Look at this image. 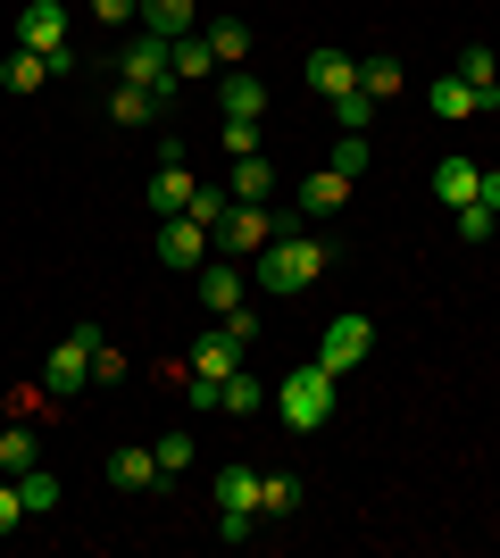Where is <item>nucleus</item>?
<instances>
[{"instance_id":"nucleus-32","label":"nucleus","mask_w":500,"mask_h":558,"mask_svg":"<svg viewBox=\"0 0 500 558\" xmlns=\"http://www.w3.org/2000/svg\"><path fill=\"white\" fill-rule=\"evenodd\" d=\"M225 209H234V192H225V184H200V192H192V209H184V217H200V226L217 233V226H225Z\"/></svg>"},{"instance_id":"nucleus-16","label":"nucleus","mask_w":500,"mask_h":558,"mask_svg":"<svg viewBox=\"0 0 500 558\" xmlns=\"http://www.w3.org/2000/svg\"><path fill=\"white\" fill-rule=\"evenodd\" d=\"M476 184H484V167L467 159V150H451V159L434 167V201H451V209H459V201H476Z\"/></svg>"},{"instance_id":"nucleus-4","label":"nucleus","mask_w":500,"mask_h":558,"mask_svg":"<svg viewBox=\"0 0 500 558\" xmlns=\"http://www.w3.org/2000/svg\"><path fill=\"white\" fill-rule=\"evenodd\" d=\"M17 50H42L50 75H75V50H68V9L59 0H34L17 17Z\"/></svg>"},{"instance_id":"nucleus-1","label":"nucleus","mask_w":500,"mask_h":558,"mask_svg":"<svg viewBox=\"0 0 500 558\" xmlns=\"http://www.w3.org/2000/svg\"><path fill=\"white\" fill-rule=\"evenodd\" d=\"M326 267H333V251H326V242H309V233H276V242L251 258V276H259L267 292H309Z\"/></svg>"},{"instance_id":"nucleus-22","label":"nucleus","mask_w":500,"mask_h":558,"mask_svg":"<svg viewBox=\"0 0 500 558\" xmlns=\"http://www.w3.org/2000/svg\"><path fill=\"white\" fill-rule=\"evenodd\" d=\"M159 109H167L159 93H143V84H125V75H118V93H109V117H118V125H150Z\"/></svg>"},{"instance_id":"nucleus-24","label":"nucleus","mask_w":500,"mask_h":558,"mask_svg":"<svg viewBox=\"0 0 500 558\" xmlns=\"http://www.w3.org/2000/svg\"><path fill=\"white\" fill-rule=\"evenodd\" d=\"M209 50H217V68H242V59H251V25H242V17H217L209 25Z\"/></svg>"},{"instance_id":"nucleus-35","label":"nucleus","mask_w":500,"mask_h":558,"mask_svg":"<svg viewBox=\"0 0 500 558\" xmlns=\"http://www.w3.org/2000/svg\"><path fill=\"white\" fill-rule=\"evenodd\" d=\"M326 167H342V175L358 184V175H367V134H342V142L326 150Z\"/></svg>"},{"instance_id":"nucleus-34","label":"nucleus","mask_w":500,"mask_h":558,"mask_svg":"<svg viewBox=\"0 0 500 558\" xmlns=\"http://www.w3.org/2000/svg\"><path fill=\"white\" fill-rule=\"evenodd\" d=\"M376 109H383V100H367V93H342V100H333L342 134H367V125H376Z\"/></svg>"},{"instance_id":"nucleus-36","label":"nucleus","mask_w":500,"mask_h":558,"mask_svg":"<svg viewBox=\"0 0 500 558\" xmlns=\"http://www.w3.org/2000/svg\"><path fill=\"white\" fill-rule=\"evenodd\" d=\"M217 142H225L234 159H251V150H259V125H251V117H225V125H217Z\"/></svg>"},{"instance_id":"nucleus-13","label":"nucleus","mask_w":500,"mask_h":558,"mask_svg":"<svg viewBox=\"0 0 500 558\" xmlns=\"http://www.w3.org/2000/svg\"><path fill=\"white\" fill-rule=\"evenodd\" d=\"M301 209H309V217L351 209V175H342V167H309V184H301Z\"/></svg>"},{"instance_id":"nucleus-9","label":"nucleus","mask_w":500,"mask_h":558,"mask_svg":"<svg viewBox=\"0 0 500 558\" xmlns=\"http://www.w3.org/2000/svg\"><path fill=\"white\" fill-rule=\"evenodd\" d=\"M192 192H200V184H192V167H184V159H159V167H150V184H143V201H150L159 217H184Z\"/></svg>"},{"instance_id":"nucleus-14","label":"nucleus","mask_w":500,"mask_h":558,"mask_svg":"<svg viewBox=\"0 0 500 558\" xmlns=\"http://www.w3.org/2000/svg\"><path fill=\"white\" fill-rule=\"evenodd\" d=\"M217 517H259V475L251 466H217Z\"/></svg>"},{"instance_id":"nucleus-23","label":"nucleus","mask_w":500,"mask_h":558,"mask_svg":"<svg viewBox=\"0 0 500 558\" xmlns=\"http://www.w3.org/2000/svg\"><path fill=\"white\" fill-rule=\"evenodd\" d=\"M0 84H9V93H42V84H50V59H42V50H9Z\"/></svg>"},{"instance_id":"nucleus-40","label":"nucleus","mask_w":500,"mask_h":558,"mask_svg":"<svg viewBox=\"0 0 500 558\" xmlns=\"http://www.w3.org/2000/svg\"><path fill=\"white\" fill-rule=\"evenodd\" d=\"M118 375H125V359H118L109 342H100V350H93V384H118Z\"/></svg>"},{"instance_id":"nucleus-10","label":"nucleus","mask_w":500,"mask_h":558,"mask_svg":"<svg viewBox=\"0 0 500 558\" xmlns=\"http://www.w3.org/2000/svg\"><path fill=\"white\" fill-rule=\"evenodd\" d=\"M309 93H326V100L358 93V59H351V50H326V43H317V50H309Z\"/></svg>"},{"instance_id":"nucleus-15","label":"nucleus","mask_w":500,"mask_h":558,"mask_svg":"<svg viewBox=\"0 0 500 558\" xmlns=\"http://www.w3.org/2000/svg\"><path fill=\"white\" fill-rule=\"evenodd\" d=\"M426 100H434V117H442V125H459V117H484V93H476V84H467L459 68L442 75V84H434Z\"/></svg>"},{"instance_id":"nucleus-17","label":"nucleus","mask_w":500,"mask_h":558,"mask_svg":"<svg viewBox=\"0 0 500 558\" xmlns=\"http://www.w3.org/2000/svg\"><path fill=\"white\" fill-rule=\"evenodd\" d=\"M225 192H234V201H251V209H259V201H276V167H267L259 150H251V159H234V167H225Z\"/></svg>"},{"instance_id":"nucleus-37","label":"nucleus","mask_w":500,"mask_h":558,"mask_svg":"<svg viewBox=\"0 0 500 558\" xmlns=\"http://www.w3.org/2000/svg\"><path fill=\"white\" fill-rule=\"evenodd\" d=\"M93 17L100 25H134V17H143V0H93Z\"/></svg>"},{"instance_id":"nucleus-21","label":"nucleus","mask_w":500,"mask_h":558,"mask_svg":"<svg viewBox=\"0 0 500 558\" xmlns=\"http://www.w3.org/2000/svg\"><path fill=\"white\" fill-rule=\"evenodd\" d=\"M459 75H467V84L484 93V117H492V109H500V59L476 43V50H459Z\"/></svg>"},{"instance_id":"nucleus-18","label":"nucleus","mask_w":500,"mask_h":558,"mask_svg":"<svg viewBox=\"0 0 500 558\" xmlns=\"http://www.w3.org/2000/svg\"><path fill=\"white\" fill-rule=\"evenodd\" d=\"M200 308H209V317H234L242 308V267H200Z\"/></svg>"},{"instance_id":"nucleus-41","label":"nucleus","mask_w":500,"mask_h":558,"mask_svg":"<svg viewBox=\"0 0 500 558\" xmlns=\"http://www.w3.org/2000/svg\"><path fill=\"white\" fill-rule=\"evenodd\" d=\"M476 201H484V209H500V167H484V184H476Z\"/></svg>"},{"instance_id":"nucleus-11","label":"nucleus","mask_w":500,"mask_h":558,"mask_svg":"<svg viewBox=\"0 0 500 558\" xmlns=\"http://www.w3.org/2000/svg\"><path fill=\"white\" fill-rule=\"evenodd\" d=\"M242 359H251V342H242V333H234V326H217V333H209V342L192 350V375H217V384H225V375H234V367H242Z\"/></svg>"},{"instance_id":"nucleus-30","label":"nucleus","mask_w":500,"mask_h":558,"mask_svg":"<svg viewBox=\"0 0 500 558\" xmlns=\"http://www.w3.org/2000/svg\"><path fill=\"white\" fill-rule=\"evenodd\" d=\"M451 226H459V242H492L500 209H484V201H459V209H451Z\"/></svg>"},{"instance_id":"nucleus-2","label":"nucleus","mask_w":500,"mask_h":558,"mask_svg":"<svg viewBox=\"0 0 500 558\" xmlns=\"http://www.w3.org/2000/svg\"><path fill=\"white\" fill-rule=\"evenodd\" d=\"M276 417H284L292 434H317V425L333 417V375L317 367V359H309V367H292L284 384H276Z\"/></svg>"},{"instance_id":"nucleus-8","label":"nucleus","mask_w":500,"mask_h":558,"mask_svg":"<svg viewBox=\"0 0 500 558\" xmlns=\"http://www.w3.org/2000/svg\"><path fill=\"white\" fill-rule=\"evenodd\" d=\"M209 251H217V242H209L200 217H167V226H159V258H167V267H209Z\"/></svg>"},{"instance_id":"nucleus-31","label":"nucleus","mask_w":500,"mask_h":558,"mask_svg":"<svg viewBox=\"0 0 500 558\" xmlns=\"http://www.w3.org/2000/svg\"><path fill=\"white\" fill-rule=\"evenodd\" d=\"M301 509V484L292 475H259V517H292Z\"/></svg>"},{"instance_id":"nucleus-20","label":"nucleus","mask_w":500,"mask_h":558,"mask_svg":"<svg viewBox=\"0 0 500 558\" xmlns=\"http://www.w3.org/2000/svg\"><path fill=\"white\" fill-rule=\"evenodd\" d=\"M143 34H159V43H175V34H192V0H143Z\"/></svg>"},{"instance_id":"nucleus-5","label":"nucleus","mask_w":500,"mask_h":558,"mask_svg":"<svg viewBox=\"0 0 500 558\" xmlns=\"http://www.w3.org/2000/svg\"><path fill=\"white\" fill-rule=\"evenodd\" d=\"M93 350H100V326H75L68 342L50 350V367H42V392H84V384H93Z\"/></svg>"},{"instance_id":"nucleus-25","label":"nucleus","mask_w":500,"mask_h":558,"mask_svg":"<svg viewBox=\"0 0 500 558\" xmlns=\"http://www.w3.org/2000/svg\"><path fill=\"white\" fill-rule=\"evenodd\" d=\"M259 400H276V392H267V384H259L251 367H234V375H225V392H217V409H234V417H251Z\"/></svg>"},{"instance_id":"nucleus-27","label":"nucleus","mask_w":500,"mask_h":558,"mask_svg":"<svg viewBox=\"0 0 500 558\" xmlns=\"http://www.w3.org/2000/svg\"><path fill=\"white\" fill-rule=\"evenodd\" d=\"M167 59H175V75H217L209 34H175V43H167Z\"/></svg>"},{"instance_id":"nucleus-7","label":"nucleus","mask_w":500,"mask_h":558,"mask_svg":"<svg viewBox=\"0 0 500 558\" xmlns=\"http://www.w3.org/2000/svg\"><path fill=\"white\" fill-rule=\"evenodd\" d=\"M367 333H376V326H367L358 308H342V317L326 326V342H317V367H326V375H351L358 359H367Z\"/></svg>"},{"instance_id":"nucleus-6","label":"nucleus","mask_w":500,"mask_h":558,"mask_svg":"<svg viewBox=\"0 0 500 558\" xmlns=\"http://www.w3.org/2000/svg\"><path fill=\"white\" fill-rule=\"evenodd\" d=\"M118 75H125V84H143V93H159V100L184 84V75H175V59H167V43H159V34H143V25H134V43H125Z\"/></svg>"},{"instance_id":"nucleus-38","label":"nucleus","mask_w":500,"mask_h":558,"mask_svg":"<svg viewBox=\"0 0 500 558\" xmlns=\"http://www.w3.org/2000/svg\"><path fill=\"white\" fill-rule=\"evenodd\" d=\"M217 392H225L217 375H184V400H192V409H217Z\"/></svg>"},{"instance_id":"nucleus-12","label":"nucleus","mask_w":500,"mask_h":558,"mask_svg":"<svg viewBox=\"0 0 500 558\" xmlns=\"http://www.w3.org/2000/svg\"><path fill=\"white\" fill-rule=\"evenodd\" d=\"M217 109L259 125V117H267V84H259V75H242V68H225V75H217Z\"/></svg>"},{"instance_id":"nucleus-39","label":"nucleus","mask_w":500,"mask_h":558,"mask_svg":"<svg viewBox=\"0 0 500 558\" xmlns=\"http://www.w3.org/2000/svg\"><path fill=\"white\" fill-rule=\"evenodd\" d=\"M25 525V500H17V484H0V534H17Z\"/></svg>"},{"instance_id":"nucleus-26","label":"nucleus","mask_w":500,"mask_h":558,"mask_svg":"<svg viewBox=\"0 0 500 558\" xmlns=\"http://www.w3.org/2000/svg\"><path fill=\"white\" fill-rule=\"evenodd\" d=\"M17 500H25V517H50V509H59V475H50V466H25Z\"/></svg>"},{"instance_id":"nucleus-29","label":"nucleus","mask_w":500,"mask_h":558,"mask_svg":"<svg viewBox=\"0 0 500 558\" xmlns=\"http://www.w3.org/2000/svg\"><path fill=\"white\" fill-rule=\"evenodd\" d=\"M34 459H42V442H34V425H9V434H0V466H9V475H25Z\"/></svg>"},{"instance_id":"nucleus-33","label":"nucleus","mask_w":500,"mask_h":558,"mask_svg":"<svg viewBox=\"0 0 500 558\" xmlns=\"http://www.w3.org/2000/svg\"><path fill=\"white\" fill-rule=\"evenodd\" d=\"M150 450H159V484H175V475L192 466V434H159Z\"/></svg>"},{"instance_id":"nucleus-19","label":"nucleus","mask_w":500,"mask_h":558,"mask_svg":"<svg viewBox=\"0 0 500 558\" xmlns=\"http://www.w3.org/2000/svg\"><path fill=\"white\" fill-rule=\"evenodd\" d=\"M109 484L118 492H150L159 484V450H118V459H109Z\"/></svg>"},{"instance_id":"nucleus-3","label":"nucleus","mask_w":500,"mask_h":558,"mask_svg":"<svg viewBox=\"0 0 500 558\" xmlns=\"http://www.w3.org/2000/svg\"><path fill=\"white\" fill-rule=\"evenodd\" d=\"M276 233H292V217H276V209H251V201H234V209H225V226H217L209 242H217L225 258H259L267 242H276Z\"/></svg>"},{"instance_id":"nucleus-28","label":"nucleus","mask_w":500,"mask_h":558,"mask_svg":"<svg viewBox=\"0 0 500 558\" xmlns=\"http://www.w3.org/2000/svg\"><path fill=\"white\" fill-rule=\"evenodd\" d=\"M401 84H408L401 59H358V93H367V100H392Z\"/></svg>"}]
</instances>
